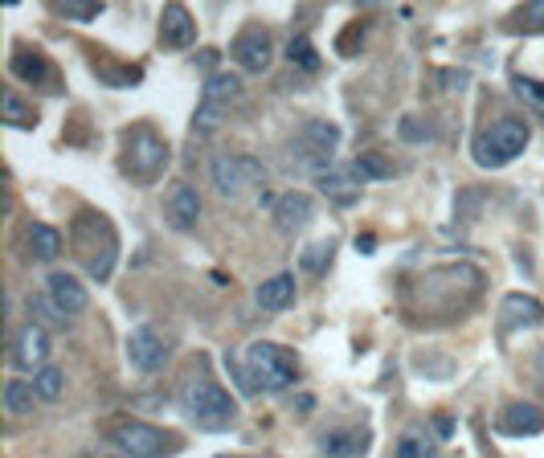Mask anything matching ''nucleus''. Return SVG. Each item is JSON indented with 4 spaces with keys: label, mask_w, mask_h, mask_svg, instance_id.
Returning <instances> with one entry per match:
<instances>
[{
    "label": "nucleus",
    "mask_w": 544,
    "mask_h": 458,
    "mask_svg": "<svg viewBox=\"0 0 544 458\" xmlns=\"http://www.w3.org/2000/svg\"><path fill=\"white\" fill-rule=\"evenodd\" d=\"M299 381V360L291 348L254 340L242 360V389L246 393H287Z\"/></svg>",
    "instance_id": "nucleus-1"
},
{
    "label": "nucleus",
    "mask_w": 544,
    "mask_h": 458,
    "mask_svg": "<svg viewBox=\"0 0 544 458\" xmlns=\"http://www.w3.org/2000/svg\"><path fill=\"white\" fill-rule=\"evenodd\" d=\"M180 409H185V418L197 430H209V434H221V430H230L238 422V401L209 373L185 381V389H180Z\"/></svg>",
    "instance_id": "nucleus-2"
},
{
    "label": "nucleus",
    "mask_w": 544,
    "mask_h": 458,
    "mask_svg": "<svg viewBox=\"0 0 544 458\" xmlns=\"http://www.w3.org/2000/svg\"><path fill=\"white\" fill-rule=\"evenodd\" d=\"M528 140H532L528 123L516 119V115H504V119H495L483 135H475L471 156H475L479 168H504V164H512L516 156H524Z\"/></svg>",
    "instance_id": "nucleus-3"
},
{
    "label": "nucleus",
    "mask_w": 544,
    "mask_h": 458,
    "mask_svg": "<svg viewBox=\"0 0 544 458\" xmlns=\"http://www.w3.org/2000/svg\"><path fill=\"white\" fill-rule=\"evenodd\" d=\"M172 160V148L164 135H156L152 127H131L127 131V148H123V168L140 180V185H152V180L164 176Z\"/></svg>",
    "instance_id": "nucleus-4"
},
{
    "label": "nucleus",
    "mask_w": 544,
    "mask_h": 458,
    "mask_svg": "<svg viewBox=\"0 0 544 458\" xmlns=\"http://www.w3.org/2000/svg\"><path fill=\"white\" fill-rule=\"evenodd\" d=\"M336 148H340V127H336L332 119H307V123L299 127V135H295V144H291L295 160H299L307 172H315V176H328V172H332Z\"/></svg>",
    "instance_id": "nucleus-5"
},
{
    "label": "nucleus",
    "mask_w": 544,
    "mask_h": 458,
    "mask_svg": "<svg viewBox=\"0 0 544 458\" xmlns=\"http://www.w3.org/2000/svg\"><path fill=\"white\" fill-rule=\"evenodd\" d=\"M209 176H213V189L225 197V201H238L246 197V189L262 185V168L254 156H230V152H221L209 160Z\"/></svg>",
    "instance_id": "nucleus-6"
},
{
    "label": "nucleus",
    "mask_w": 544,
    "mask_h": 458,
    "mask_svg": "<svg viewBox=\"0 0 544 458\" xmlns=\"http://www.w3.org/2000/svg\"><path fill=\"white\" fill-rule=\"evenodd\" d=\"M111 442L119 446L123 458H160L164 450L176 446L164 430H156V426H148V422H123V426H115V430H111Z\"/></svg>",
    "instance_id": "nucleus-7"
},
{
    "label": "nucleus",
    "mask_w": 544,
    "mask_h": 458,
    "mask_svg": "<svg viewBox=\"0 0 544 458\" xmlns=\"http://www.w3.org/2000/svg\"><path fill=\"white\" fill-rule=\"evenodd\" d=\"M50 352H54V340H50V332H45L41 324H25L13 336V344H9L13 369L17 373H33V377L45 369V364H50Z\"/></svg>",
    "instance_id": "nucleus-8"
},
{
    "label": "nucleus",
    "mask_w": 544,
    "mask_h": 458,
    "mask_svg": "<svg viewBox=\"0 0 544 458\" xmlns=\"http://www.w3.org/2000/svg\"><path fill=\"white\" fill-rule=\"evenodd\" d=\"M168 352H172V344L156 328H135L127 336V364L135 373H160L168 364Z\"/></svg>",
    "instance_id": "nucleus-9"
},
{
    "label": "nucleus",
    "mask_w": 544,
    "mask_h": 458,
    "mask_svg": "<svg viewBox=\"0 0 544 458\" xmlns=\"http://www.w3.org/2000/svg\"><path fill=\"white\" fill-rule=\"evenodd\" d=\"M201 193L193 185H185V180H176V185L168 189V201H164V217L168 225L176 229V234H193V229L201 225Z\"/></svg>",
    "instance_id": "nucleus-10"
},
{
    "label": "nucleus",
    "mask_w": 544,
    "mask_h": 458,
    "mask_svg": "<svg viewBox=\"0 0 544 458\" xmlns=\"http://www.w3.org/2000/svg\"><path fill=\"white\" fill-rule=\"evenodd\" d=\"M160 50L168 54H180V50H189V45L197 41V21L189 13V5H168L160 13Z\"/></svg>",
    "instance_id": "nucleus-11"
},
{
    "label": "nucleus",
    "mask_w": 544,
    "mask_h": 458,
    "mask_svg": "<svg viewBox=\"0 0 544 458\" xmlns=\"http://www.w3.org/2000/svg\"><path fill=\"white\" fill-rule=\"evenodd\" d=\"M495 430L504 438H532L544 430V409L536 401H508L495 418Z\"/></svg>",
    "instance_id": "nucleus-12"
},
{
    "label": "nucleus",
    "mask_w": 544,
    "mask_h": 458,
    "mask_svg": "<svg viewBox=\"0 0 544 458\" xmlns=\"http://www.w3.org/2000/svg\"><path fill=\"white\" fill-rule=\"evenodd\" d=\"M234 62L246 70V74H266L275 66V41H270L266 29H250L234 41Z\"/></svg>",
    "instance_id": "nucleus-13"
},
{
    "label": "nucleus",
    "mask_w": 544,
    "mask_h": 458,
    "mask_svg": "<svg viewBox=\"0 0 544 458\" xmlns=\"http://www.w3.org/2000/svg\"><path fill=\"white\" fill-rule=\"evenodd\" d=\"M311 221H315V197L311 193L291 189V193L279 197V205H275V229H279V234L295 238V234H303Z\"/></svg>",
    "instance_id": "nucleus-14"
},
{
    "label": "nucleus",
    "mask_w": 544,
    "mask_h": 458,
    "mask_svg": "<svg viewBox=\"0 0 544 458\" xmlns=\"http://www.w3.org/2000/svg\"><path fill=\"white\" fill-rule=\"evenodd\" d=\"M45 295L54 299V307H58L66 319L82 315V311H86V303H90V295H86L82 279H78V274H70V270H54L50 279H45Z\"/></svg>",
    "instance_id": "nucleus-15"
},
{
    "label": "nucleus",
    "mask_w": 544,
    "mask_h": 458,
    "mask_svg": "<svg viewBox=\"0 0 544 458\" xmlns=\"http://www.w3.org/2000/svg\"><path fill=\"white\" fill-rule=\"evenodd\" d=\"M320 454H328V458H360L369 446H373V430H365V426H336V430H328V434H320Z\"/></svg>",
    "instance_id": "nucleus-16"
},
{
    "label": "nucleus",
    "mask_w": 544,
    "mask_h": 458,
    "mask_svg": "<svg viewBox=\"0 0 544 458\" xmlns=\"http://www.w3.org/2000/svg\"><path fill=\"white\" fill-rule=\"evenodd\" d=\"M540 319H544V307H540L536 295L516 291V295H508V299L500 303V328H504V332H524V328L540 324Z\"/></svg>",
    "instance_id": "nucleus-17"
},
{
    "label": "nucleus",
    "mask_w": 544,
    "mask_h": 458,
    "mask_svg": "<svg viewBox=\"0 0 544 458\" xmlns=\"http://www.w3.org/2000/svg\"><path fill=\"white\" fill-rule=\"evenodd\" d=\"M254 303L262 311H287L295 303V274L279 270V274H270V279H262L258 291H254Z\"/></svg>",
    "instance_id": "nucleus-18"
},
{
    "label": "nucleus",
    "mask_w": 544,
    "mask_h": 458,
    "mask_svg": "<svg viewBox=\"0 0 544 458\" xmlns=\"http://www.w3.org/2000/svg\"><path fill=\"white\" fill-rule=\"evenodd\" d=\"M242 95V78L234 74V70H213L209 78H205V107H213V111H225L234 99Z\"/></svg>",
    "instance_id": "nucleus-19"
},
{
    "label": "nucleus",
    "mask_w": 544,
    "mask_h": 458,
    "mask_svg": "<svg viewBox=\"0 0 544 458\" xmlns=\"http://www.w3.org/2000/svg\"><path fill=\"white\" fill-rule=\"evenodd\" d=\"M320 193L348 209V205L360 201V180L352 176V168H332L328 176H320Z\"/></svg>",
    "instance_id": "nucleus-20"
},
{
    "label": "nucleus",
    "mask_w": 544,
    "mask_h": 458,
    "mask_svg": "<svg viewBox=\"0 0 544 458\" xmlns=\"http://www.w3.org/2000/svg\"><path fill=\"white\" fill-rule=\"evenodd\" d=\"M25 242H29V254L41 258V262H54V258L62 254V246H66L58 229L45 225V221H33V225H29V238H25Z\"/></svg>",
    "instance_id": "nucleus-21"
},
{
    "label": "nucleus",
    "mask_w": 544,
    "mask_h": 458,
    "mask_svg": "<svg viewBox=\"0 0 544 458\" xmlns=\"http://www.w3.org/2000/svg\"><path fill=\"white\" fill-rule=\"evenodd\" d=\"M393 160L389 156H381V152H360L356 160H352V176L365 185V180H393Z\"/></svg>",
    "instance_id": "nucleus-22"
},
{
    "label": "nucleus",
    "mask_w": 544,
    "mask_h": 458,
    "mask_svg": "<svg viewBox=\"0 0 544 458\" xmlns=\"http://www.w3.org/2000/svg\"><path fill=\"white\" fill-rule=\"evenodd\" d=\"M0 123L5 127H37V111L33 103H25L17 90H5V99H0Z\"/></svg>",
    "instance_id": "nucleus-23"
},
{
    "label": "nucleus",
    "mask_w": 544,
    "mask_h": 458,
    "mask_svg": "<svg viewBox=\"0 0 544 458\" xmlns=\"http://www.w3.org/2000/svg\"><path fill=\"white\" fill-rule=\"evenodd\" d=\"M438 450V438L426 434V430H405L393 446V458H434Z\"/></svg>",
    "instance_id": "nucleus-24"
},
{
    "label": "nucleus",
    "mask_w": 544,
    "mask_h": 458,
    "mask_svg": "<svg viewBox=\"0 0 544 458\" xmlns=\"http://www.w3.org/2000/svg\"><path fill=\"white\" fill-rule=\"evenodd\" d=\"M41 397H37V389H33V381H21V377H13L9 385H5V409L13 418H25V414H33V405H37Z\"/></svg>",
    "instance_id": "nucleus-25"
},
{
    "label": "nucleus",
    "mask_w": 544,
    "mask_h": 458,
    "mask_svg": "<svg viewBox=\"0 0 544 458\" xmlns=\"http://www.w3.org/2000/svg\"><path fill=\"white\" fill-rule=\"evenodd\" d=\"M287 62L295 66V70H303V74H315L320 70V54H315V45H311V37H291L287 41Z\"/></svg>",
    "instance_id": "nucleus-26"
},
{
    "label": "nucleus",
    "mask_w": 544,
    "mask_h": 458,
    "mask_svg": "<svg viewBox=\"0 0 544 458\" xmlns=\"http://www.w3.org/2000/svg\"><path fill=\"white\" fill-rule=\"evenodd\" d=\"M332 254H336V242H332V238H320V242H311V246L299 254V266L320 279V274L328 270V262H332Z\"/></svg>",
    "instance_id": "nucleus-27"
},
{
    "label": "nucleus",
    "mask_w": 544,
    "mask_h": 458,
    "mask_svg": "<svg viewBox=\"0 0 544 458\" xmlns=\"http://www.w3.org/2000/svg\"><path fill=\"white\" fill-rule=\"evenodd\" d=\"M33 389H37L41 401H62V393H66V373L58 369V364H45V369L33 377Z\"/></svg>",
    "instance_id": "nucleus-28"
},
{
    "label": "nucleus",
    "mask_w": 544,
    "mask_h": 458,
    "mask_svg": "<svg viewBox=\"0 0 544 458\" xmlns=\"http://www.w3.org/2000/svg\"><path fill=\"white\" fill-rule=\"evenodd\" d=\"M13 74L25 78V82H45V78H50V62L29 54V50H17L13 54Z\"/></svg>",
    "instance_id": "nucleus-29"
},
{
    "label": "nucleus",
    "mask_w": 544,
    "mask_h": 458,
    "mask_svg": "<svg viewBox=\"0 0 544 458\" xmlns=\"http://www.w3.org/2000/svg\"><path fill=\"white\" fill-rule=\"evenodd\" d=\"M512 90L516 95L536 111V115H544V82H536V78H524V74H516L512 78Z\"/></svg>",
    "instance_id": "nucleus-30"
},
{
    "label": "nucleus",
    "mask_w": 544,
    "mask_h": 458,
    "mask_svg": "<svg viewBox=\"0 0 544 458\" xmlns=\"http://www.w3.org/2000/svg\"><path fill=\"white\" fill-rule=\"evenodd\" d=\"M62 13H66L70 21H95V17L103 13V5H99V0H66Z\"/></svg>",
    "instance_id": "nucleus-31"
},
{
    "label": "nucleus",
    "mask_w": 544,
    "mask_h": 458,
    "mask_svg": "<svg viewBox=\"0 0 544 458\" xmlns=\"http://www.w3.org/2000/svg\"><path fill=\"white\" fill-rule=\"evenodd\" d=\"M516 21H520L524 33H544V0H532V5H524Z\"/></svg>",
    "instance_id": "nucleus-32"
},
{
    "label": "nucleus",
    "mask_w": 544,
    "mask_h": 458,
    "mask_svg": "<svg viewBox=\"0 0 544 458\" xmlns=\"http://www.w3.org/2000/svg\"><path fill=\"white\" fill-rule=\"evenodd\" d=\"M401 140L422 144V140H430V127H422V119H418V115H405V119H401Z\"/></svg>",
    "instance_id": "nucleus-33"
},
{
    "label": "nucleus",
    "mask_w": 544,
    "mask_h": 458,
    "mask_svg": "<svg viewBox=\"0 0 544 458\" xmlns=\"http://www.w3.org/2000/svg\"><path fill=\"white\" fill-rule=\"evenodd\" d=\"M33 307H37V311H41L45 319H54V324H66V315H62V311L54 307V299L45 295V291H41V295H29V311H33Z\"/></svg>",
    "instance_id": "nucleus-34"
},
{
    "label": "nucleus",
    "mask_w": 544,
    "mask_h": 458,
    "mask_svg": "<svg viewBox=\"0 0 544 458\" xmlns=\"http://www.w3.org/2000/svg\"><path fill=\"white\" fill-rule=\"evenodd\" d=\"M434 438H438V442H450V438H455V418H450V414H438V418H434Z\"/></svg>",
    "instance_id": "nucleus-35"
},
{
    "label": "nucleus",
    "mask_w": 544,
    "mask_h": 458,
    "mask_svg": "<svg viewBox=\"0 0 544 458\" xmlns=\"http://www.w3.org/2000/svg\"><path fill=\"white\" fill-rule=\"evenodd\" d=\"M86 458H111V454H86Z\"/></svg>",
    "instance_id": "nucleus-36"
}]
</instances>
